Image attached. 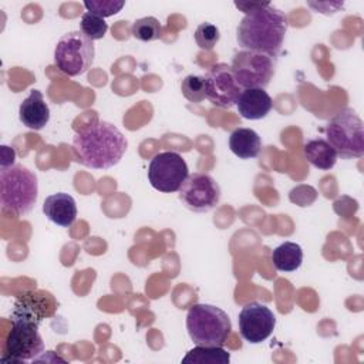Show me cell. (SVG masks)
Returning a JSON list of instances; mask_svg holds the SVG:
<instances>
[{
  "mask_svg": "<svg viewBox=\"0 0 364 364\" xmlns=\"http://www.w3.org/2000/svg\"><path fill=\"white\" fill-rule=\"evenodd\" d=\"M205 78V95L219 108H232L236 105L240 92L243 91L236 82L230 65L225 63L213 64Z\"/></svg>",
  "mask_w": 364,
  "mask_h": 364,
  "instance_id": "obj_11",
  "label": "cell"
},
{
  "mask_svg": "<svg viewBox=\"0 0 364 364\" xmlns=\"http://www.w3.org/2000/svg\"><path fill=\"white\" fill-rule=\"evenodd\" d=\"M277 55L240 50L235 54L232 60V73L236 82L242 90L246 88H266L276 71Z\"/></svg>",
  "mask_w": 364,
  "mask_h": 364,
  "instance_id": "obj_6",
  "label": "cell"
},
{
  "mask_svg": "<svg viewBox=\"0 0 364 364\" xmlns=\"http://www.w3.org/2000/svg\"><path fill=\"white\" fill-rule=\"evenodd\" d=\"M85 9L100 17H109L117 14L125 6L124 0H87L84 1Z\"/></svg>",
  "mask_w": 364,
  "mask_h": 364,
  "instance_id": "obj_25",
  "label": "cell"
},
{
  "mask_svg": "<svg viewBox=\"0 0 364 364\" xmlns=\"http://www.w3.org/2000/svg\"><path fill=\"white\" fill-rule=\"evenodd\" d=\"M128 141L111 122L95 121L81 128L73 139L77 161L91 169H109L124 156Z\"/></svg>",
  "mask_w": 364,
  "mask_h": 364,
  "instance_id": "obj_2",
  "label": "cell"
},
{
  "mask_svg": "<svg viewBox=\"0 0 364 364\" xmlns=\"http://www.w3.org/2000/svg\"><path fill=\"white\" fill-rule=\"evenodd\" d=\"M186 330L196 346L223 347L232 331V323L222 309L198 303L188 310Z\"/></svg>",
  "mask_w": 364,
  "mask_h": 364,
  "instance_id": "obj_4",
  "label": "cell"
},
{
  "mask_svg": "<svg viewBox=\"0 0 364 364\" xmlns=\"http://www.w3.org/2000/svg\"><path fill=\"white\" fill-rule=\"evenodd\" d=\"M179 200L192 212H209L220 200V186L210 175L193 172L179 188Z\"/></svg>",
  "mask_w": 364,
  "mask_h": 364,
  "instance_id": "obj_9",
  "label": "cell"
},
{
  "mask_svg": "<svg viewBox=\"0 0 364 364\" xmlns=\"http://www.w3.org/2000/svg\"><path fill=\"white\" fill-rule=\"evenodd\" d=\"M304 158L317 169L328 171L336 165L337 152L336 149L323 138H314L304 144L303 146Z\"/></svg>",
  "mask_w": 364,
  "mask_h": 364,
  "instance_id": "obj_18",
  "label": "cell"
},
{
  "mask_svg": "<svg viewBox=\"0 0 364 364\" xmlns=\"http://www.w3.org/2000/svg\"><path fill=\"white\" fill-rule=\"evenodd\" d=\"M181 91L189 102H193V104L202 102L206 98L203 75H193V74L186 75L181 82Z\"/></svg>",
  "mask_w": 364,
  "mask_h": 364,
  "instance_id": "obj_23",
  "label": "cell"
},
{
  "mask_svg": "<svg viewBox=\"0 0 364 364\" xmlns=\"http://www.w3.org/2000/svg\"><path fill=\"white\" fill-rule=\"evenodd\" d=\"M54 310L55 301L50 293L27 291L17 299L11 317L30 320L40 326L46 317L54 314Z\"/></svg>",
  "mask_w": 364,
  "mask_h": 364,
  "instance_id": "obj_13",
  "label": "cell"
},
{
  "mask_svg": "<svg viewBox=\"0 0 364 364\" xmlns=\"http://www.w3.org/2000/svg\"><path fill=\"white\" fill-rule=\"evenodd\" d=\"M95 57L94 43L81 31L64 34L54 48V64L57 68L70 75L77 77L88 71Z\"/></svg>",
  "mask_w": 364,
  "mask_h": 364,
  "instance_id": "obj_7",
  "label": "cell"
},
{
  "mask_svg": "<svg viewBox=\"0 0 364 364\" xmlns=\"http://www.w3.org/2000/svg\"><path fill=\"white\" fill-rule=\"evenodd\" d=\"M80 30L87 38L94 41V40H101L105 36L108 30V24L102 17L94 13L85 11L80 20Z\"/></svg>",
  "mask_w": 364,
  "mask_h": 364,
  "instance_id": "obj_22",
  "label": "cell"
},
{
  "mask_svg": "<svg viewBox=\"0 0 364 364\" xmlns=\"http://www.w3.org/2000/svg\"><path fill=\"white\" fill-rule=\"evenodd\" d=\"M230 151L240 159L256 158L262 151V139L255 129L236 128L229 136Z\"/></svg>",
  "mask_w": 364,
  "mask_h": 364,
  "instance_id": "obj_17",
  "label": "cell"
},
{
  "mask_svg": "<svg viewBox=\"0 0 364 364\" xmlns=\"http://www.w3.org/2000/svg\"><path fill=\"white\" fill-rule=\"evenodd\" d=\"M46 218L61 228H70L77 219L75 199L65 192H57L46 198L43 203Z\"/></svg>",
  "mask_w": 364,
  "mask_h": 364,
  "instance_id": "obj_15",
  "label": "cell"
},
{
  "mask_svg": "<svg viewBox=\"0 0 364 364\" xmlns=\"http://www.w3.org/2000/svg\"><path fill=\"white\" fill-rule=\"evenodd\" d=\"M245 13L236 30L243 50L279 55L289 27L287 16L270 3H235Z\"/></svg>",
  "mask_w": 364,
  "mask_h": 364,
  "instance_id": "obj_1",
  "label": "cell"
},
{
  "mask_svg": "<svg viewBox=\"0 0 364 364\" xmlns=\"http://www.w3.org/2000/svg\"><path fill=\"white\" fill-rule=\"evenodd\" d=\"M327 142L341 159L361 158L364 155V125L353 108L338 111L324 128Z\"/></svg>",
  "mask_w": 364,
  "mask_h": 364,
  "instance_id": "obj_5",
  "label": "cell"
},
{
  "mask_svg": "<svg viewBox=\"0 0 364 364\" xmlns=\"http://www.w3.org/2000/svg\"><path fill=\"white\" fill-rule=\"evenodd\" d=\"M274 326L276 317L266 304L250 301L239 313L240 336L250 344H259L269 338Z\"/></svg>",
  "mask_w": 364,
  "mask_h": 364,
  "instance_id": "obj_12",
  "label": "cell"
},
{
  "mask_svg": "<svg viewBox=\"0 0 364 364\" xmlns=\"http://www.w3.org/2000/svg\"><path fill=\"white\" fill-rule=\"evenodd\" d=\"M18 118L33 131L43 129L50 119V108L40 90H31L18 107Z\"/></svg>",
  "mask_w": 364,
  "mask_h": 364,
  "instance_id": "obj_14",
  "label": "cell"
},
{
  "mask_svg": "<svg viewBox=\"0 0 364 364\" xmlns=\"http://www.w3.org/2000/svg\"><path fill=\"white\" fill-rule=\"evenodd\" d=\"M219 38H220L219 28L212 23L205 21L199 24L195 30V41L200 50H205V51L212 50L218 44Z\"/></svg>",
  "mask_w": 364,
  "mask_h": 364,
  "instance_id": "obj_24",
  "label": "cell"
},
{
  "mask_svg": "<svg viewBox=\"0 0 364 364\" xmlns=\"http://www.w3.org/2000/svg\"><path fill=\"white\" fill-rule=\"evenodd\" d=\"M131 34L134 38L139 41H155L161 38L162 36V26L158 18L152 16H146L142 18H138L132 23L131 27Z\"/></svg>",
  "mask_w": 364,
  "mask_h": 364,
  "instance_id": "obj_21",
  "label": "cell"
},
{
  "mask_svg": "<svg viewBox=\"0 0 364 364\" xmlns=\"http://www.w3.org/2000/svg\"><path fill=\"white\" fill-rule=\"evenodd\" d=\"M38 198V182L33 171L23 165H10L0 172V205L16 216L31 212Z\"/></svg>",
  "mask_w": 364,
  "mask_h": 364,
  "instance_id": "obj_3",
  "label": "cell"
},
{
  "mask_svg": "<svg viewBox=\"0 0 364 364\" xmlns=\"http://www.w3.org/2000/svg\"><path fill=\"white\" fill-rule=\"evenodd\" d=\"M236 105L242 118L262 119L270 112L273 101L263 88H246L240 92Z\"/></svg>",
  "mask_w": 364,
  "mask_h": 364,
  "instance_id": "obj_16",
  "label": "cell"
},
{
  "mask_svg": "<svg viewBox=\"0 0 364 364\" xmlns=\"http://www.w3.org/2000/svg\"><path fill=\"white\" fill-rule=\"evenodd\" d=\"M230 354L223 347L196 346L186 353L182 363L192 364H229Z\"/></svg>",
  "mask_w": 364,
  "mask_h": 364,
  "instance_id": "obj_20",
  "label": "cell"
},
{
  "mask_svg": "<svg viewBox=\"0 0 364 364\" xmlns=\"http://www.w3.org/2000/svg\"><path fill=\"white\" fill-rule=\"evenodd\" d=\"M188 165L185 159L172 151L156 154L148 166V179L154 189L172 193L179 191L188 176Z\"/></svg>",
  "mask_w": 364,
  "mask_h": 364,
  "instance_id": "obj_8",
  "label": "cell"
},
{
  "mask_svg": "<svg viewBox=\"0 0 364 364\" xmlns=\"http://www.w3.org/2000/svg\"><path fill=\"white\" fill-rule=\"evenodd\" d=\"M13 318L6 340V354L11 361L34 360L44 351V341L38 333V324L24 318Z\"/></svg>",
  "mask_w": 364,
  "mask_h": 364,
  "instance_id": "obj_10",
  "label": "cell"
},
{
  "mask_svg": "<svg viewBox=\"0 0 364 364\" xmlns=\"http://www.w3.org/2000/svg\"><path fill=\"white\" fill-rule=\"evenodd\" d=\"M272 262L279 272H294L301 266L303 249L299 243L284 242L273 250Z\"/></svg>",
  "mask_w": 364,
  "mask_h": 364,
  "instance_id": "obj_19",
  "label": "cell"
}]
</instances>
